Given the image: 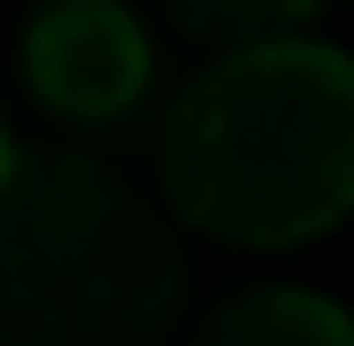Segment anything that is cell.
Listing matches in <instances>:
<instances>
[{"label": "cell", "instance_id": "cell-5", "mask_svg": "<svg viewBox=\"0 0 354 346\" xmlns=\"http://www.w3.org/2000/svg\"><path fill=\"white\" fill-rule=\"evenodd\" d=\"M181 32L197 39H221V48H244V39H268V32H299L323 0H165Z\"/></svg>", "mask_w": 354, "mask_h": 346}, {"label": "cell", "instance_id": "cell-3", "mask_svg": "<svg viewBox=\"0 0 354 346\" xmlns=\"http://www.w3.org/2000/svg\"><path fill=\"white\" fill-rule=\"evenodd\" d=\"M24 87L64 126H127L150 103V39L118 0H48L24 32Z\"/></svg>", "mask_w": 354, "mask_h": 346}, {"label": "cell", "instance_id": "cell-6", "mask_svg": "<svg viewBox=\"0 0 354 346\" xmlns=\"http://www.w3.org/2000/svg\"><path fill=\"white\" fill-rule=\"evenodd\" d=\"M8 150H16V142H8V110H0V166H8Z\"/></svg>", "mask_w": 354, "mask_h": 346}, {"label": "cell", "instance_id": "cell-4", "mask_svg": "<svg viewBox=\"0 0 354 346\" xmlns=\"http://www.w3.org/2000/svg\"><path fill=\"white\" fill-rule=\"evenodd\" d=\"M189 346H354V315L299 283H260L221 299Z\"/></svg>", "mask_w": 354, "mask_h": 346}, {"label": "cell", "instance_id": "cell-2", "mask_svg": "<svg viewBox=\"0 0 354 346\" xmlns=\"http://www.w3.org/2000/svg\"><path fill=\"white\" fill-rule=\"evenodd\" d=\"M189 268L165 213L87 150L0 166V346H165Z\"/></svg>", "mask_w": 354, "mask_h": 346}, {"label": "cell", "instance_id": "cell-1", "mask_svg": "<svg viewBox=\"0 0 354 346\" xmlns=\"http://www.w3.org/2000/svg\"><path fill=\"white\" fill-rule=\"evenodd\" d=\"M165 205L221 244H307L354 213V64L315 39H244L197 71L158 142Z\"/></svg>", "mask_w": 354, "mask_h": 346}]
</instances>
